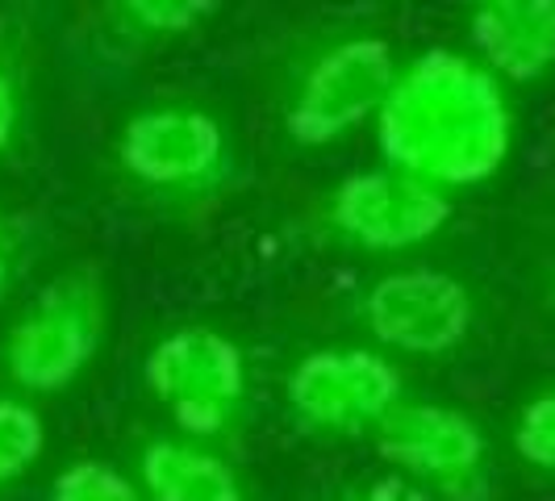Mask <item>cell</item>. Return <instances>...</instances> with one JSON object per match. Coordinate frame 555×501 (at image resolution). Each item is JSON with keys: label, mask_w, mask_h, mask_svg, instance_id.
<instances>
[{"label": "cell", "mask_w": 555, "mask_h": 501, "mask_svg": "<svg viewBox=\"0 0 555 501\" xmlns=\"http://www.w3.org/2000/svg\"><path fill=\"white\" fill-rule=\"evenodd\" d=\"M514 105L505 84L476 55L430 47L401 63L376 142L385 167H397L443 193L480 189L514 155Z\"/></svg>", "instance_id": "6da1fadb"}, {"label": "cell", "mask_w": 555, "mask_h": 501, "mask_svg": "<svg viewBox=\"0 0 555 501\" xmlns=\"http://www.w3.org/2000/svg\"><path fill=\"white\" fill-rule=\"evenodd\" d=\"M113 164L130 193L180 218L218 209L238 180V151L222 117L176 97L151 101L121 121Z\"/></svg>", "instance_id": "7a4b0ae2"}, {"label": "cell", "mask_w": 555, "mask_h": 501, "mask_svg": "<svg viewBox=\"0 0 555 501\" xmlns=\"http://www.w3.org/2000/svg\"><path fill=\"white\" fill-rule=\"evenodd\" d=\"M109 331V293L96 268H67L0 338V372L22 393H63L92 368Z\"/></svg>", "instance_id": "3957f363"}, {"label": "cell", "mask_w": 555, "mask_h": 501, "mask_svg": "<svg viewBox=\"0 0 555 501\" xmlns=\"http://www.w3.org/2000/svg\"><path fill=\"white\" fill-rule=\"evenodd\" d=\"M455 214L451 193L422 184L397 167H372L338 180L306 214L309 243L356 255H392L430 243Z\"/></svg>", "instance_id": "277c9868"}, {"label": "cell", "mask_w": 555, "mask_h": 501, "mask_svg": "<svg viewBox=\"0 0 555 501\" xmlns=\"http://www.w3.org/2000/svg\"><path fill=\"white\" fill-rule=\"evenodd\" d=\"M401 63L376 34H343L301 63L284 105V134L297 146H331L376 121Z\"/></svg>", "instance_id": "5b68a950"}, {"label": "cell", "mask_w": 555, "mask_h": 501, "mask_svg": "<svg viewBox=\"0 0 555 501\" xmlns=\"http://www.w3.org/2000/svg\"><path fill=\"white\" fill-rule=\"evenodd\" d=\"M146 385L196 444L230 439L247 414L250 372L243 347L214 326H180L146 356Z\"/></svg>", "instance_id": "8992f818"}, {"label": "cell", "mask_w": 555, "mask_h": 501, "mask_svg": "<svg viewBox=\"0 0 555 501\" xmlns=\"http://www.w3.org/2000/svg\"><path fill=\"white\" fill-rule=\"evenodd\" d=\"M376 447L397 476L447 501H489V435L468 410L443 401H401Z\"/></svg>", "instance_id": "52a82bcc"}, {"label": "cell", "mask_w": 555, "mask_h": 501, "mask_svg": "<svg viewBox=\"0 0 555 501\" xmlns=\"http://www.w3.org/2000/svg\"><path fill=\"white\" fill-rule=\"evenodd\" d=\"M284 401L301 431L313 435H376L405 401L401 372L372 347H318L288 368Z\"/></svg>", "instance_id": "ba28073f"}, {"label": "cell", "mask_w": 555, "mask_h": 501, "mask_svg": "<svg viewBox=\"0 0 555 501\" xmlns=\"http://www.w3.org/2000/svg\"><path fill=\"white\" fill-rule=\"evenodd\" d=\"M360 322L389 351L439 360L468 343L476 326V297L455 272L397 268L363 288Z\"/></svg>", "instance_id": "9c48e42d"}, {"label": "cell", "mask_w": 555, "mask_h": 501, "mask_svg": "<svg viewBox=\"0 0 555 501\" xmlns=\"http://www.w3.org/2000/svg\"><path fill=\"white\" fill-rule=\"evenodd\" d=\"M468 38L501 84L543 80L555 67V0H480Z\"/></svg>", "instance_id": "30bf717a"}, {"label": "cell", "mask_w": 555, "mask_h": 501, "mask_svg": "<svg viewBox=\"0 0 555 501\" xmlns=\"http://www.w3.org/2000/svg\"><path fill=\"white\" fill-rule=\"evenodd\" d=\"M139 489L146 501H247L222 451L184 435H155L139 447Z\"/></svg>", "instance_id": "8fae6325"}, {"label": "cell", "mask_w": 555, "mask_h": 501, "mask_svg": "<svg viewBox=\"0 0 555 501\" xmlns=\"http://www.w3.org/2000/svg\"><path fill=\"white\" fill-rule=\"evenodd\" d=\"M218 4L209 0H117L109 4V29L121 42H139V47H155V42H171L193 34Z\"/></svg>", "instance_id": "7c38bea8"}, {"label": "cell", "mask_w": 555, "mask_h": 501, "mask_svg": "<svg viewBox=\"0 0 555 501\" xmlns=\"http://www.w3.org/2000/svg\"><path fill=\"white\" fill-rule=\"evenodd\" d=\"M47 451L42 414L17 393H0V489L22 480Z\"/></svg>", "instance_id": "4fadbf2b"}, {"label": "cell", "mask_w": 555, "mask_h": 501, "mask_svg": "<svg viewBox=\"0 0 555 501\" xmlns=\"http://www.w3.org/2000/svg\"><path fill=\"white\" fill-rule=\"evenodd\" d=\"M51 501H146V493L105 460H76L55 476Z\"/></svg>", "instance_id": "5bb4252c"}, {"label": "cell", "mask_w": 555, "mask_h": 501, "mask_svg": "<svg viewBox=\"0 0 555 501\" xmlns=\"http://www.w3.org/2000/svg\"><path fill=\"white\" fill-rule=\"evenodd\" d=\"M514 451L522 464L555 476V381L530 397L514 422Z\"/></svg>", "instance_id": "9a60e30c"}, {"label": "cell", "mask_w": 555, "mask_h": 501, "mask_svg": "<svg viewBox=\"0 0 555 501\" xmlns=\"http://www.w3.org/2000/svg\"><path fill=\"white\" fill-rule=\"evenodd\" d=\"M22 121H26V72L17 47L0 38V155H9V146L17 142Z\"/></svg>", "instance_id": "2e32d148"}, {"label": "cell", "mask_w": 555, "mask_h": 501, "mask_svg": "<svg viewBox=\"0 0 555 501\" xmlns=\"http://www.w3.org/2000/svg\"><path fill=\"white\" fill-rule=\"evenodd\" d=\"M29 259H34V226L26 222V214L0 209V301L26 277Z\"/></svg>", "instance_id": "e0dca14e"}, {"label": "cell", "mask_w": 555, "mask_h": 501, "mask_svg": "<svg viewBox=\"0 0 555 501\" xmlns=\"http://www.w3.org/2000/svg\"><path fill=\"white\" fill-rule=\"evenodd\" d=\"M331 501H430L426 489H417L405 476H376V480H356L347 489H338Z\"/></svg>", "instance_id": "ac0fdd59"}]
</instances>
